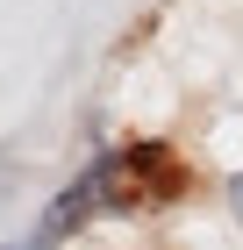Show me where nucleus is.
I'll use <instances>...</instances> for the list:
<instances>
[{"label": "nucleus", "mask_w": 243, "mask_h": 250, "mask_svg": "<svg viewBox=\"0 0 243 250\" xmlns=\"http://www.w3.org/2000/svg\"><path fill=\"white\" fill-rule=\"evenodd\" d=\"M100 179H108V165H93V172H86V179H79V186L72 193H65V200H57V208L50 214H43V229H72V222H79V214H86V208H93V193H100Z\"/></svg>", "instance_id": "obj_1"}, {"label": "nucleus", "mask_w": 243, "mask_h": 250, "mask_svg": "<svg viewBox=\"0 0 243 250\" xmlns=\"http://www.w3.org/2000/svg\"><path fill=\"white\" fill-rule=\"evenodd\" d=\"M229 200H236V214H243V179H236V186H229Z\"/></svg>", "instance_id": "obj_2"}]
</instances>
